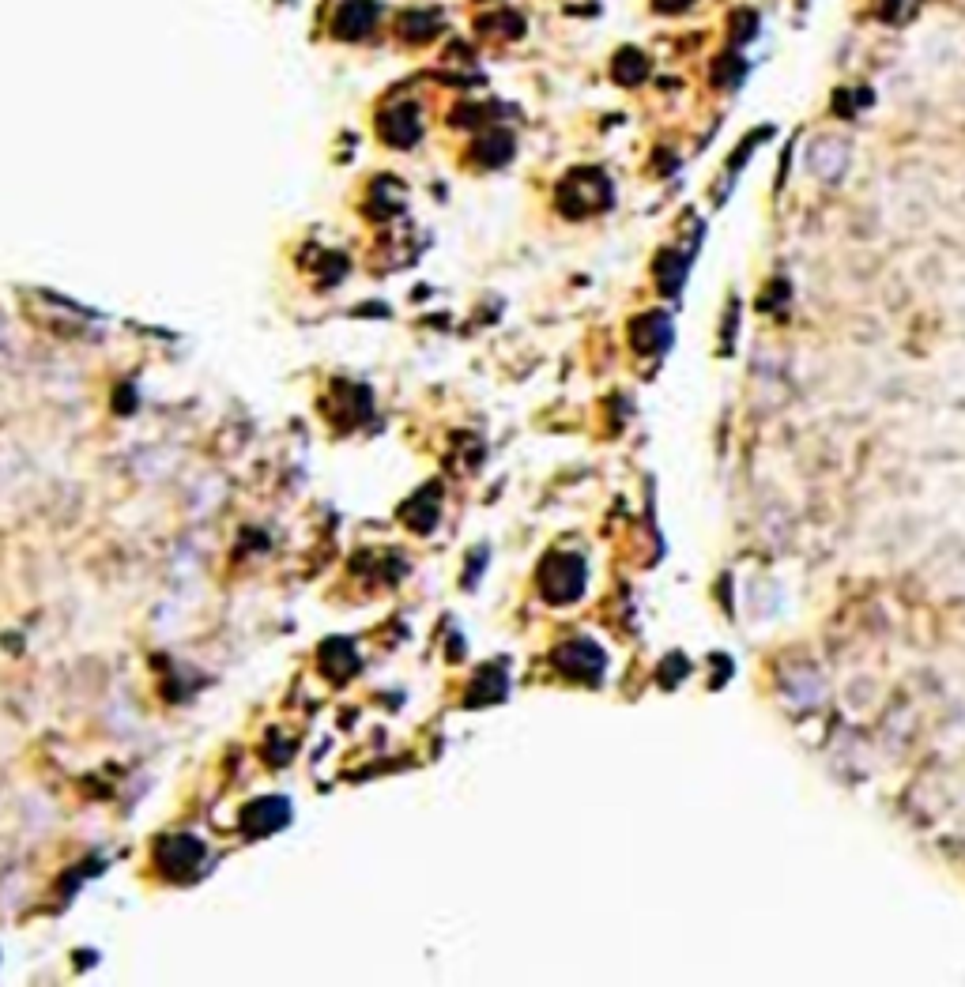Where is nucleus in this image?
I'll list each match as a JSON object with an SVG mask.
<instances>
[{
	"label": "nucleus",
	"mask_w": 965,
	"mask_h": 987,
	"mask_svg": "<svg viewBox=\"0 0 965 987\" xmlns=\"http://www.w3.org/2000/svg\"><path fill=\"white\" fill-rule=\"evenodd\" d=\"M845 159H849V151H845V144H837V140H822V144L811 147V170H818L822 178H837Z\"/></svg>",
	"instance_id": "obj_1"
},
{
	"label": "nucleus",
	"mask_w": 965,
	"mask_h": 987,
	"mask_svg": "<svg viewBox=\"0 0 965 987\" xmlns=\"http://www.w3.org/2000/svg\"><path fill=\"white\" fill-rule=\"evenodd\" d=\"M754 34H758V12L754 8H736L728 16V42H732V49L751 46Z\"/></svg>",
	"instance_id": "obj_2"
},
{
	"label": "nucleus",
	"mask_w": 965,
	"mask_h": 987,
	"mask_svg": "<svg viewBox=\"0 0 965 987\" xmlns=\"http://www.w3.org/2000/svg\"><path fill=\"white\" fill-rule=\"evenodd\" d=\"M743 80H747V61L739 57V49H728L724 57L713 61V83L717 87H739Z\"/></svg>",
	"instance_id": "obj_3"
},
{
	"label": "nucleus",
	"mask_w": 965,
	"mask_h": 987,
	"mask_svg": "<svg viewBox=\"0 0 965 987\" xmlns=\"http://www.w3.org/2000/svg\"><path fill=\"white\" fill-rule=\"evenodd\" d=\"M690 4H694V0H656V8H660V12H671V16L683 12V8H690Z\"/></svg>",
	"instance_id": "obj_4"
}]
</instances>
